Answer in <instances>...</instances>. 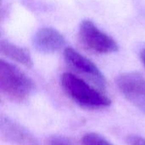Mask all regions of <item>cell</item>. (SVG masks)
Returning a JSON list of instances; mask_svg holds the SVG:
<instances>
[{"label": "cell", "mask_w": 145, "mask_h": 145, "mask_svg": "<svg viewBox=\"0 0 145 145\" xmlns=\"http://www.w3.org/2000/svg\"><path fill=\"white\" fill-rule=\"evenodd\" d=\"M130 145H145V138L139 135H132L127 139Z\"/></svg>", "instance_id": "11"}, {"label": "cell", "mask_w": 145, "mask_h": 145, "mask_svg": "<svg viewBox=\"0 0 145 145\" xmlns=\"http://www.w3.org/2000/svg\"><path fill=\"white\" fill-rule=\"evenodd\" d=\"M79 38L82 44L98 54H111L119 50L116 41L101 31L92 21L83 20L79 26Z\"/></svg>", "instance_id": "3"}, {"label": "cell", "mask_w": 145, "mask_h": 145, "mask_svg": "<svg viewBox=\"0 0 145 145\" xmlns=\"http://www.w3.org/2000/svg\"><path fill=\"white\" fill-rule=\"evenodd\" d=\"M140 58H141V61H142L143 64L144 65V67H145V49L144 50H143L141 51V54H140Z\"/></svg>", "instance_id": "12"}, {"label": "cell", "mask_w": 145, "mask_h": 145, "mask_svg": "<svg viewBox=\"0 0 145 145\" xmlns=\"http://www.w3.org/2000/svg\"><path fill=\"white\" fill-rule=\"evenodd\" d=\"M60 84L65 94L82 108L99 109L111 104L107 96L73 73H64L60 78Z\"/></svg>", "instance_id": "1"}, {"label": "cell", "mask_w": 145, "mask_h": 145, "mask_svg": "<svg viewBox=\"0 0 145 145\" xmlns=\"http://www.w3.org/2000/svg\"><path fill=\"white\" fill-rule=\"evenodd\" d=\"M49 145H74L69 139L62 136H53L49 138Z\"/></svg>", "instance_id": "10"}, {"label": "cell", "mask_w": 145, "mask_h": 145, "mask_svg": "<svg viewBox=\"0 0 145 145\" xmlns=\"http://www.w3.org/2000/svg\"><path fill=\"white\" fill-rule=\"evenodd\" d=\"M64 58L65 62L77 73L83 75L93 81L101 90L106 86V80L99 68L88 57L79 53L71 47H67L64 50Z\"/></svg>", "instance_id": "5"}, {"label": "cell", "mask_w": 145, "mask_h": 145, "mask_svg": "<svg viewBox=\"0 0 145 145\" xmlns=\"http://www.w3.org/2000/svg\"><path fill=\"white\" fill-rule=\"evenodd\" d=\"M32 44L40 53L52 54L65 46V39L55 28L42 27L34 34Z\"/></svg>", "instance_id": "6"}, {"label": "cell", "mask_w": 145, "mask_h": 145, "mask_svg": "<svg viewBox=\"0 0 145 145\" xmlns=\"http://www.w3.org/2000/svg\"><path fill=\"white\" fill-rule=\"evenodd\" d=\"M1 126L2 132L5 133L8 138H11L14 142L22 144L35 145L36 141L32 138V136L28 133V132L25 128L21 127L15 122H13L8 119H3Z\"/></svg>", "instance_id": "8"}, {"label": "cell", "mask_w": 145, "mask_h": 145, "mask_svg": "<svg viewBox=\"0 0 145 145\" xmlns=\"http://www.w3.org/2000/svg\"><path fill=\"white\" fill-rule=\"evenodd\" d=\"M82 144L84 145H114L102 135L96 132H88L82 137Z\"/></svg>", "instance_id": "9"}, {"label": "cell", "mask_w": 145, "mask_h": 145, "mask_svg": "<svg viewBox=\"0 0 145 145\" xmlns=\"http://www.w3.org/2000/svg\"><path fill=\"white\" fill-rule=\"evenodd\" d=\"M0 89L3 96L14 102H23L34 90L33 81L14 65L0 62Z\"/></svg>", "instance_id": "2"}, {"label": "cell", "mask_w": 145, "mask_h": 145, "mask_svg": "<svg viewBox=\"0 0 145 145\" xmlns=\"http://www.w3.org/2000/svg\"><path fill=\"white\" fill-rule=\"evenodd\" d=\"M116 85L128 102L145 114V79L142 74L122 73L116 78Z\"/></svg>", "instance_id": "4"}, {"label": "cell", "mask_w": 145, "mask_h": 145, "mask_svg": "<svg viewBox=\"0 0 145 145\" xmlns=\"http://www.w3.org/2000/svg\"><path fill=\"white\" fill-rule=\"evenodd\" d=\"M1 53L9 59L20 63L21 65L31 68L33 61L29 50L24 47H20L8 41H1Z\"/></svg>", "instance_id": "7"}]
</instances>
